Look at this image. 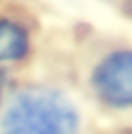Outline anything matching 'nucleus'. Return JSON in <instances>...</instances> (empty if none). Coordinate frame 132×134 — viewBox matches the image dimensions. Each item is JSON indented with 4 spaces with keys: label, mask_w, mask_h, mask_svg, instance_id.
<instances>
[{
    "label": "nucleus",
    "mask_w": 132,
    "mask_h": 134,
    "mask_svg": "<svg viewBox=\"0 0 132 134\" xmlns=\"http://www.w3.org/2000/svg\"><path fill=\"white\" fill-rule=\"evenodd\" d=\"M124 4H127V6H124V12H127V14L132 17V0H127Z\"/></svg>",
    "instance_id": "20e7f679"
},
{
    "label": "nucleus",
    "mask_w": 132,
    "mask_h": 134,
    "mask_svg": "<svg viewBox=\"0 0 132 134\" xmlns=\"http://www.w3.org/2000/svg\"><path fill=\"white\" fill-rule=\"evenodd\" d=\"M79 113L65 94L52 88H25L10 100L0 134H77Z\"/></svg>",
    "instance_id": "f257e3e1"
},
{
    "label": "nucleus",
    "mask_w": 132,
    "mask_h": 134,
    "mask_svg": "<svg viewBox=\"0 0 132 134\" xmlns=\"http://www.w3.org/2000/svg\"><path fill=\"white\" fill-rule=\"evenodd\" d=\"M25 31L12 21H0V62H15L27 54Z\"/></svg>",
    "instance_id": "7ed1b4c3"
},
{
    "label": "nucleus",
    "mask_w": 132,
    "mask_h": 134,
    "mask_svg": "<svg viewBox=\"0 0 132 134\" xmlns=\"http://www.w3.org/2000/svg\"><path fill=\"white\" fill-rule=\"evenodd\" d=\"M96 94L113 107H132V50H115L94 69Z\"/></svg>",
    "instance_id": "f03ea898"
}]
</instances>
